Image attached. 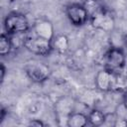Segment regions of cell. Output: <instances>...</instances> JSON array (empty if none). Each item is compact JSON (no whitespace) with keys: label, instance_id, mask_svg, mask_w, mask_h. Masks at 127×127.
<instances>
[{"label":"cell","instance_id":"obj_1","mask_svg":"<svg viewBox=\"0 0 127 127\" xmlns=\"http://www.w3.org/2000/svg\"><path fill=\"white\" fill-rule=\"evenodd\" d=\"M88 12L89 23L94 29L105 33H111L114 30L115 19L106 8L101 5H96L93 9L88 10Z\"/></svg>","mask_w":127,"mask_h":127},{"label":"cell","instance_id":"obj_2","mask_svg":"<svg viewBox=\"0 0 127 127\" xmlns=\"http://www.w3.org/2000/svg\"><path fill=\"white\" fill-rule=\"evenodd\" d=\"M4 29L8 35L25 34L30 30V24L27 17L18 12L9 13L4 19Z\"/></svg>","mask_w":127,"mask_h":127},{"label":"cell","instance_id":"obj_3","mask_svg":"<svg viewBox=\"0 0 127 127\" xmlns=\"http://www.w3.org/2000/svg\"><path fill=\"white\" fill-rule=\"evenodd\" d=\"M23 45L27 51L37 56H49L53 51L52 41L40 38L32 33V35H28L23 40Z\"/></svg>","mask_w":127,"mask_h":127},{"label":"cell","instance_id":"obj_4","mask_svg":"<svg viewBox=\"0 0 127 127\" xmlns=\"http://www.w3.org/2000/svg\"><path fill=\"white\" fill-rule=\"evenodd\" d=\"M119 76L118 73L106 67L100 69L95 75V86L98 90L103 92L113 91L118 87Z\"/></svg>","mask_w":127,"mask_h":127},{"label":"cell","instance_id":"obj_5","mask_svg":"<svg viewBox=\"0 0 127 127\" xmlns=\"http://www.w3.org/2000/svg\"><path fill=\"white\" fill-rule=\"evenodd\" d=\"M24 69H25L27 76L32 81L37 82V83H42L46 81L50 77V74H51L50 66L44 62H40V61L28 62Z\"/></svg>","mask_w":127,"mask_h":127},{"label":"cell","instance_id":"obj_6","mask_svg":"<svg viewBox=\"0 0 127 127\" xmlns=\"http://www.w3.org/2000/svg\"><path fill=\"white\" fill-rule=\"evenodd\" d=\"M65 15L69 23L74 27H81L89 22V12L85 5L70 3L65 7Z\"/></svg>","mask_w":127,"mask_h":127},{"label":"cell","instance_id":"obj_7","mask_svg":"<svg viewBox=\"0 0 127 127\" xmlns=\"http://www.w3.org/2000/svg\"><path fill=\"white\" fill-rule=\"evenodd\" d=\"M105 67L118 73L126 64V56L121 48L111 47L104 56Z\"/></svg>","mask_w":127,"mask_h":127},{"label":"cell","instance_id":"obj_8","mask_svg":"<svg viewBox=\"0 0 127 127\" xmlns=\"http://www.w3.org/2000/svg\"><path fill=\"white\" fill-rule=\"evenodd\" d=\"M32 29H33V34L40 38L52 41L55 37L54 26L52 22L47 19H38L34 23Z\"/></svg>","mask_w":127,"mask_h":127},{"label":"cell","instance_id":"obj_9","mask_svg":"<svg viewBox=\"0 0 127 127\" xmlns=\"http://www.w3.org/2000/svg\"><path fill=\"white\" fill-rule=\"evenodd\" d=\"M88 124V117L82 112H71L66 117V125L68 127H83Z\"/></svg>","mask_w":127,"mask_h":127},{"label":"cell","instance_id":"obj_10","mask_svg":"<svg viewBox=\"0 0 127 127\" xmlns=\"http://www.w3.org/2000/svg\"><path fill=\"white\" fill-rule=\"evenodd\" d=\"M54 51L59 54H65L69 48V41L65 35H57L52 40Z\"/></svg>","mask_w":127,"mask_h":127},{"label":"cell","instance_id":"obj_11","mask_svg":"<svg viewBox=\"0 0 127 127\" xmlns=\"http://www.w3.org/2000/svg\"><path fill=\"white\" fill-rule=\"evenodd\" d=\"M88 124L92 126H100L103 125L106 121V114H104L99 109H92L88 115Z\"/></svg>","mask_w":127,"mask_h":127},{"label":"cell","instance_id":"obj_12","mask_svg":"<svg viewBox=\"0 0 127 127\" xmlns=\"http://www.w3.org/2000/svg\"><path fill=\"white\" fill-rule=\"evenodd\" d=\"M12 48H13V43L11 38L9 37L8 34L2 33L0 36V55L2 57L9 55L12 51Z\"/></svg>","mask_w":127,"mask_h":127},{"label":"cell","instance_id":"obj_13","mask_svg":"<svg viewBox=\"0 0 127 127\" xmlns=\"http://www.w3.org/2000/svg\"><path fill=\"white\" fill-rule=\"evenodd\" d=\"M114 115H115V117H117V118H121V119L127 120V106H126V104L124 103V101H123L122 103H120V104L117 106Z\"/></svg>","mask_w":127,"mask_h":127},{"label":"cell","instance_id":"obj_14","mask_svg":"<svg viewBox=\"0 0 127 127\" xmlns=\"http://www.w3.org/2000/svg\"><path fill=\"white\" fill-rule=\"evenodd\" d=\"M28 126H32V127H43L45 126V123L40 120V119H32L29 121Z\"/></svg>","mask_w":127,"mask_h":127},{"label":"cell","instance_id":"obj_15","mask_svg":"<svg viewBox=\"0 0 127 127\" xmlns=\"http://www.w3.org/2000/svg\"><path fill=\"white\" fill-rule=\"evenodd\" d=\"M0 72H1V76H0V79H1V83L4 81V78H5V74H6V67L4 65L3 63H1L0 64Z\"/></svg>","mask_w":127,"mask_h":127},{"label":"cell","instance_id":"obj_16","mask_svg":"<svg viewBox=\"0 0 127 127\" xmlns=\"http://www.w3.org/2000/svg\"><path fill=\"white\" fill-rule=\"evenodd\" d=\"M5 114H6V109L4 107L1 108V117H0V122H2L5 118Z\"/></svg>","mask_w":127,"mask_h":127},{"label":"cell","instance_id":"obj_17","mask_svg":"<svg viewBox=\"0 0 127 127\" xmlns=\"http://www.w3.org/2000/svg\"><path fill=\"white\" fill-rule=\"evenodd\" d=\"M123 41H124V45H125V47L127 48V34L124 36V39H123Z\"/></svg>","mask_w":127,"mask_h":127},{"label":"cell","instance_id":"obj_18","mask_svg":"<svg viewBox=\"0 0 127 127\" xmlns=\"http://www.w3.org/2000/svg\"><path fill=\"white\" fill-rule=\"evenodd\" d=\"M124 103L126 104V106H127V94L125 95V99H124Z\"/></svg>","mask_w":127,"mask_h":127}]
</instances>
